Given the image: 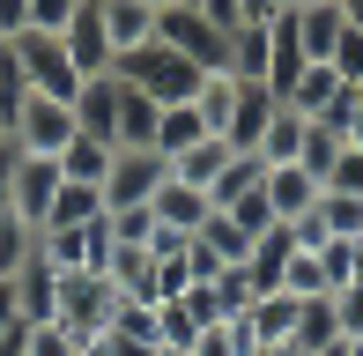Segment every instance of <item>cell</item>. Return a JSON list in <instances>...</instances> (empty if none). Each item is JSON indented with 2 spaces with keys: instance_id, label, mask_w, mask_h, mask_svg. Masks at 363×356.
I'll use <instances>...</instances> for the list:
<instances>
[{
  "instance_id": "37",
  "label": "cell",
  "mask_w": 363,
  "mask_h": 356,
  "mask_svg": "<svg viewBox=\"0 0 363 356\" xmlns=\"http://www.w3.org/2000/svg\"><path fill=\"white\" fill-rule=\"evenodd\" d=\"M319 193H356V201H363V149H341L334 164H326Z\"/></svg>"
},
{
  "instance_id": "34",
  "label": "cell",
  "mask_w": 363,
  "mask_h": 356,
  "mask_svg": "<svg viewBox=\"0 0 363 356\" xmlns=\"http://www.w3.org/2000/svg\"><path fill=\"white\" fill-rule=\"evenodd\" d=\"M104 230H111V245H148L156 238V208H111Z\"/></svg>"
},
{
  "instance_id": "33",
  "label": "cell",
  "mask_w": 363,
  "mask_h": 356,
  "mask_svg": "<svg viewBox=\"0 0 363 356\" xmlns=\"http://www.w3.org/2000/svg\"><path fill=\"white\" fill-rule=\"evenodd\" d=\"M282 289H289V297H334V289H326V267H319V252H289V267H282Z\"/></svg>"
},
{
  "instance_id": "39",
  "label": "cell",
  "mask_w": 363,
  "mask_h": 356,
  "mask_svg": "<svg viewBox=\"0 0 363 356\" xmlns=\"http://www.w3.org/2000/svg\"><path fill=\"white\" fill-rule=\"evenodd\" d=\"M23 67H15V45H0V119H15V104H23Z\"/></svg>"
},
{
  "instance_id": "24",
  "label": "cell",
  "mask_w": 363,
  "mask_h": 356,
  "mask_svg": "<svg viewBox=\"0 0 363 356\" xmlns=\"http://www.w3.org/2000/svg\"><path fill=\"white\" fill-rule=\"evenodd\" d=\"M38 252H45V230H38V223H23V216L8 208V216H0V282H15Z\"/></svg>"
},
{
  "instance_id": "16",
  "label": "cell",
  "mask_w": 363,
  "mask_h": 356,
  "mask_svg": "<svg viewBox=\"0 0 363 356\" xmlns=\"http://www.w3.org/2000/svg\"><path fill=\"white\" fill-rule=\"evenodd\" d=\"M267 208H274V223L311 216V208H319V178H311L304 164H274L267 171Z\"/></svg>"
},
{
  "instance_id": "22",
  "label": "cell",
  "mask_w": 363,
  "mask_h": 356,
  "mask_svg": "<svg viewBox=\"0 0 363 356\" xmlns=\"http://www.w3.org/2000/svg\"><path fill=\"white\" fill-rule=\"evenodd\" d=\"M341 342V319H334V297H304L296 304V334H289V356H319Z\"/></svg>"
},
{
  "instance_id": "56",
  "label": "cell",
  "mask_w": 363,
  "mask_h": 356,
  "mask_svg": "<svg viewBox=\"0 0 363 356\" xmlns=\"http://www.w3.org/2000/svg\"><path fill=\"white\" fill-rule=\"evenodd\" d=\"M334 8H341V0H334Z\"/></svg>"
},
{
  "instance_id": "26",
  "label": "cell",
  "mask_w": 363,
  "mask_h": 356,
  "mask_svg": "<svg viewBox=\"0 0 363 356\" xmlns=\"http://www.w3.org/2000/svg\"><path fill=\"white\" fill-rule=\"evenodd\" d=\"M193 141H208V126H201V111L193 104H163V119H156V156L171 164V156H186Z\"/></svg>"
},
{
  "instance_id": "28",
  "label": "cell",
  "mask_w": 363,
  "mask_h": 356,
  "mask_svg": "<svg viewBox=\"0 0 363 356\" xmlns=\"http://www.w3.org/2000/svg\"><path fill=\"white\" fill-rule=\"evenodd\" d=\"M193 111H201V126H208V134H223V126H230V111H238V74H208V82H201V96H193Z\"/></svg>"
},
{
  "instance_id": "27",
  "label": "cell",
  "mask_w": 363,
  "mask_h": 356,
  "mask_svg": "<svg viewBox=\"0 0 363 356\" xmlns=\"http://www.w3.org/2000/svg\"><path fill=\"white\" fill-rule=\"evenodd\" d=\"M216 216H223V223H238L245 238H259V230H274V208H267V178H259L252 193H230V201H216Z\"/></svg>"
},
{
  "instance_id": "8",
  "label": "cell",
  "mask_w": 363,
  "mask_h": 356,
  "mask_svg": "<svg viewBox=\"0 0 363 356\" xmlns=\"http://www.w3.org/2000/svg\"><path fill=\"white\" fill-rule=\"evenodd\" d=\"M52 193H60V164H52V156H15V171H8V208H15V216L45 230Z\"/></svg>"
},
{
  "instance_id": "46",
  "label": "cell",
  "mask_w": 363,
  "mask_h": 356,
  "mask_svg": "<svg viewBox=\"0 0 363 356\" xmlns=\"http://www.w3.org/2000/svg\"><path fill=\"white\" fill-rule=\"evenodd\" d=\"M238 15H245V23H274L282 8H274V0H238Z\"/></svg>"
},
{
  "instance_id": "40",
  "label": "cell",
  "mask_w": 363,
  "mask_h": 356,
  "mask_svg": "<svg viewBox=\"0 0 363 356\" xmlns=\"http://www.w3.org/2000/svg\"><path fill=\"white\" fill-rule=\"evenodd\" d=\"M334 319H341V334H349V342H363V282L334 289Z\"/></svg>"
},
{
  "instance_id": "10",
  "label": "cell",
  "mask_w": 363,
  "mask_h": 356,
  "mask_svg": "<svg viewBox=\"0 0 363 356\" xmlns=\"http://www.w3.org/2000/svg\"><path fill=\"white\" fill-rule=\"evenodd\" d=\"M60 45H67V60H74L82 82H89V74H111V38H104V15H96V0H82V8H74V23L60 30Z\"/></svg>"
},
{
  "instance_id": "51",
  "label": "cell",
  "mask_w": 363,
  "mask_h": 356,
  "mask_svg": "<svg viewBox=\"0 0 363 356\" xmlns=\"http://www.w3.org/2000/svg\"><path fill=\"white\" fill-rule=\"evenodd\" d=\"M319 356H349V334H341V342H334V349H319Z\"/></svg>"
},
{
  "instance_id": "54",
  "label": "cell",
  "mask_w": 363,
  "mask_h": 356,
  "mask_svg": "<svg viewBox=\"0 0 363 356\" xmlns=\"http://www.w3.org/2000/svg\"><path fill=\"white\" fill-rule=\"evenodd\" d=\"M0 149H8V119H0Z\"/></svg>"
},
{
  "instance_id": "20",
  "label": "cell",
  "mask_w": 363,
  "mask_h": 356,
  "mask_svg": "<svg viewBox=\"0 0 363 356\" xmlns=\"http://www.w3.org/2000/svg\"><path fill=\"white\" fill-rule=\"evenodd\" d=\"M111 141H96V134H74L67 149H60V178H67V186H96L104 193V178H111Z\"/></svg>"
},
{
  "instance_id": "15",
  "label": "cell",
  "mask_w": 363,
  "mask_h": 356,
  "mask_svg": "<svg viewBox=\"0 0 363 356\" xmlns=\"http://www.w3.org/2000/svg\"><path fill=\"white\" fill-rule=\"evenodd\" d=\"M296 304L304 297H289V289H267V297L245 312V327H252V342L259 356H274V349H289V334H296Z\"/></svg>"
},
{
  "instance_id": "25",
  "label": "cell",
  "mask_w": 363,
  "mask_h": 356,
  "mask_svg": "<svg viewBox=\"0 0 363 356\" xmlns=\"http://www.w3.org/2000/svg\"><path fill=\"white\" fill-rule=\"evenodd\" d=\"M82 223H104V193H96V186H67V178H60L45 230H82Z\"/></svg>"
},
{
  "instance_id": "9",
  "label": "cell",
  "mask_w": 363,
  "mask_h": 356,
  "mask_svg": "<svg viewBox=\"0 0 363 356\" xmlns=\"http://www.w3.org/2000/svg\"><path fill=\"white\" fill-rule=\"evenodd\" d=\"M274 111H282V96H274V89H259V82H238V111H230L223 141H230L238 156H259V141H267Z\"/></svg>"
},
{
  "instance_id": "44",
  "label": "cell",
  "mask_w": 363,
  "mask_h": 356,
  "mask_svg": "<svg viewBox=\"0 0 363 356\" xmlns=\"http://www.w3.org/2000/svg\"><path fill=\"white\" fill-rule=\"evenodd\" d=\"M30 30V0H0V45H15Z\"/></svg>"
},
{
  "instance_id": "14",
  "label": "cell",
  "mask_w": 363,
  "mask_h": 356,
  "mask_svg": "<svg viewBox=\"0 0 363 356\" xmlns=\"http://www.w3.org/2000/svg\"><path fill=\"white\" fill-rule=\"evenodd\" d=\"M119 74H89V82L74 89V126L82 134H96V141H111V126H119Z\"/></svg>"
},
{
  "instance_id": "50",
  "label": "cell",
  "mask_w": 363,
  "mask_h": 356,
  "mask_svg": "<svg viewBox=\"0 0 363 356\" xmlns=\"http://www.w3.org/2000/svg\"><path fill=\"white\" fill-rule=\"evenodd\" d=\"M349 260H356V282H363V238H356V245H349Z\"/></svg>"
},
{
  "instance_id": "3",
  "label": "cell",
  "mask_w": 363,
  "mask_h": 356,
  "mask_svg": "<svg viewBox=\"0 0 363 356\" xmlns=\"http://www.w3.org/2000/svg\"><path fill=\"white\" fill-rule=\"evenodd\" d=\"M15 67H23V89L30 96H60V104H74V89H82L67 45H60L52 30H23V38H15Z\"/></svg>"
},
{
  "instance_id": "5",
  "label": "cell",
  "mask_w": 363,
  "mask_h": 356,
  "mask_svg": "<svg viewBox=\"0 0 363 356\" xmlns=\"http://www.w3.org/2000/svg\"><path fill=\"white\" fill-rule=\"evenodd\" d=\"M156 45L186 52L193 67H208V74H216L223 60H230V38H223L216 23H208V15H193V8H163V15H156Z\"/></svg>"
},
{
  "instance_id": "43",
  "label": "cell",
  "mask_w": 363,
  "mask_h": 356,
  "mask_svg": "<svg viewBox=\"0 0 363 356\" xmlns=\"http://www.w3.org/2000/svg\"><path fill=\"white\" fill-rule=\"evenodd\" d=\"M23 334V304H15V282H0V349H15Z\"/></svg>"
},
{
  "instance_id": "7",
  "label": "cell",
  "mask_w": 363,
  "mask_h": 356,
  "mask_svg": "<svg viewBox=\"0 0 363 356\" xmlns=\"http://www.w3.org/2000/svg\"><path fill=\"white\" fill-rule=\"evenodd\" d=\"M45 267H52V274H104L111 267V230H104V223L45 230Z\"/></svg>"
},
{
  "instance_id": "47",
  "label": "cell",
  "mask_w": 363,
  "mask_h": 356,
  "mask_svg": "<svg viewBox=\"0 0 363 356\" xmlns=\"http://www.w3.org/2000/svg\"><path fill=\"white\" fill-rule=\"evenodd\" d=\"M8 171H15V149H0V216H8Z\"/></svg>"
},
{
  "instance_id": "23",
  "label": "cell",
  "mask_w": 363,
  "mask_h": 356,
  "mask_svg": "<svg viewBox=\"0 0 363 356\" xmlns=\"http://www.w3.org/2000/svg\"><path fill=\"white\" fill-rule=\"evenodd\" d=\"M341 89H349V82H341L334 67H304V74H296V82L282 89V111H296V119H319V111L334 104Z\"/></svg>"
},
{
  "instance_id": "42",
  "label": "cell",
  "mask_w": 363,
  "mask_h": 356,
  "mask_svg": "<svg viewBox=\"0 0 363 356\" xmlns=\"http://www.w3.org/2000/svg\"><path fill=\"white\" fill-rule=\"evenodd\" d=\"M186 8H193V15H208V23H216L223 38H230V30H245V15H238V0H186Z\"/></svg>"
},
{
  "instance_id": "18",
  "label": "cell",
  "mask_w": 363,
  "mask_h": 356,
  "mask_svg": "<svg viewBox=\"0 0 363 356\" xmlns=\"http://www.w3.org/2000/svg\"><path fill=\"white\" fill-rule=\"evenodd\" d=\"M15 304H23V327H45V319H60V274L45 267V252L15 274Z\"/></svg>"
},
{
  "instance_id": "45",
  "label": "cell",
  "mask_w": 363,
  "mask_h": 356,
  "mask_svg": "<svg viewBox=\"0 0 363 356\" xmlns=\"http://www.w3.org/2000/svg\"><path fill=\"white\" fill-rule=\"evenodd\" d=\"M341 141H349V149H363V89H356V104H349V119H341Z\"/></svg>"
},
{
  "instance_id": "19",
  "label": "cell",
  "mask_w": 363,
  "mask_h": 356,
  "mask_svg": "<svg viewBox=\"0 0 363 356\" xmlns=\"http://www.w3.org/2000/svg\"><path fill=\"white\" fill-rule=\"evenodd\" d=\"M230 156H238V149H230L223 134H208V141H193L186 156H171V178H178V186H201V193H216V178L230 171Z\"/></svg>"
},
{
  "instance_id": "38",
  "label": "cell",
  "mask_w": 363,
  "mask_h": 356,
  "mask_svg": "<svg viewBox=\"0 0 363 356\" xmlns=\"http://www.w3.org/2000/svg\"><path fill=\"white\" fill-rule=\"evenodd\" d=\"M326 67H334L349 89H363V30H341V45H334V60H326Z\"/></svg>"
},
{
  "instance_id": "1",
  "label": "cell",
  "mask_w": 363,
  "mask_h": 356,
  "mask_svg": "<svg viewBox=\"0 0 363 356\" xmlns=\"http://www.w3.org/2000/svg\"><path fill=\"white\" fill-rule=\"evenodd\" d=\"M111 74H119L126 89H141V96H156V104H193L208 82V67H193L186 52H171V45H134V52H119L111 60Z\"/></svg>"
},
{
  "instance_id": "12",
  "label": "cell",
  "mask_w": 363,
  "mask_h": 356,
  "mask_svg": "<svg viewBox=\"0 0 363 356\" xmlns=\"http://www.w3.org/2000/svg\"><path fill=\"white\" fill-rule=\"evenodd\" d=\"M223 74H238V82H259V89H267V74H274V30H267V23L230 30V60H223Z\"/></svg>"
},
{
  "instance_id": "52",
  "label": "cell",
  "mask_w": 363,
  "mask_h": 356,
  "mask_svg": "<svg viewBox=\"0 0 363 356\" xmlns=\"http://www.w3.org/2000/svg\"><path fill=\"white\" fill-rule=\"evenodd\" d=\"M148 8H156V15H163V8H186V0H148Z\"/></svg>"
},
{
  "instance_id": "6",
  "label": "cell",
  "mask_w": 363,
  "mask_h": 356,
  "mask_svg": "<svg viewBox=\"0 0 363 356\" xmlns=\"http://www.w3.org/2000/svg\"><path fill=\"white\" fill-rule=\"evenodd\" d=\"M163 178H171V164H163L156 149H119L111 156V178H104V216L111 208H148Z\"/></svg>"
},
{
  "instance_id": "32",
  "label": "cell",
  "mask_w": 363,
  "mask_h": 356,
  "mask_svg": "<svg viewBox=\"0 0 363 356\" xmlns=\"http://www.w3.org/2000/svg\"><path fill=\"white\" fill-rule=\"evenodd\" d=\"M111 334H119V342H141V349H163V334H156V304H134V297H119Z\"/></svg>"
},
{
  "instance_id": "53",
  "label": "cell",
  "mask_w": 363,
  "mask_h": 356,
  "mask_svg": "<svg viewBox=\"0 0 363 356\" xmlns=\"http://www.w3.org/2000/svg\"><path fill=\"white\" fill-rule=\"evenodd\" d=\"M274 8H282V15H289V8H304V0H274Z\"/></svg>"
},
{
  "instance_id": "41",
  "label": "cell",
  "mask_w": 363,
  "mask_h": 356,
  "mask_svg": "<svg viewBox=\"0 0 363 356\" xmlns=\"http://www.w3.org/2000/svg\"><path fill=\"white\" fill-rule=\"evenodd\" d=\"M74 8H82V0H30V30H52V38H60V30L74 23Z\"/></svg>"
},
{
  "instance_id": "13",
  "label": "cell",
  "mask_w": 363,
  "mask_h": 356,
  "mask_svg": "<svg viewBox=\"0 0 363 356\" xmlns=\"http://www.w3.org/2000/svg\"><path fill=\"white\" fill-rule=\"evenodd\" d=\"M148 208H156V223H163V230H178V238H193L208 216H216V201H208L201 186H178V178H163Z\"/></svg>"
},
{
  "instance_id": "29",
  "label": "cell",
  "mask_w": 363,
  "mask_h": 356,
  "mask_svg": "<svg viewBox=\"0 0 363 356\" xmlns=\"http://www.w3.org/2000/svg\"><path fill=\"white\" fill-rule=\"evenodd\" d=\"M304 126L311 119H296V111H274V126H267V141H259V164H296V156H304Z\"/></svg>"
},
{
  "instance_id": "35",
  "label": "cell",
  "mask_w": 363,
  "mask_h": 356,
  "mask_svg": "<svg viewBox=\"0 0 363 356\" xmlns=\"http://www.w3.org/2000/svg\"><path fill=\"white\" fill-rule=\"evenodd\" d=\"M341 149H349V141H341L334 126H319V119H311V126H304V156H296V164H304L311 178H326V164H334Z\"/></svg>"
},
{
  "instance_id": "4",
  "label": "cell",
  "mask_w": 363,
  "mask_h": 356,
  "mask_svg": "<svg viewBox=\"0 0 363 356\" xmlns=\"http://www.w3.org/2000/svg\"><path fill=\"white\" fill-rule=\"evenodd\" d=\"M111 319H119V289H111L104 274H60V327H67L74 342L111 334Z\"/></svg>"
},
{
  "instance_id": "11",
  "label": "cell",
  "mask_w": 363,
  "mask_h": 356,
  "mask_svg": "<svg viewBox=\"0 0 363 356\" xmlns=\"http://www.w3.org/2000/svg\"><path fill=\"white\" fill-rule=\"evenodd\" d=\"M289 23H296L304 60H311V67H326V60H334V45H341V30H349V15H341L334 0H304V8H289Z\"/></svg>"
},
{
  "instance_id": "55",
  "label": "cell",
  "mask_w": 363,
  "mask_h": 356,
  "mask_svg": "<svg viewBox=\"0 0 363 356\" xmlns=\"http://www.w3.org/2000/svg\"><path fill=\"white\" fill-rule=\"evenodd\" d=\"M156 356H186V349H156Z\"/></svg>"
},
{
  "instance_id": "30",
  "label": "cell",
  "mask_w": 363,
  "mask_h": 356,
  "mask_svg": "<svg viewBox=\"0 0 363 356\" xmlns=\"http://www.w3.org/2000/svg\"><path fill=\"white\" fill-rule=\"evenodd\" d=\"M156 334H163V349H193L208 327H201V312L186 297H171V304H156Z\"/></svg>"
},
{
  "instance_id": "31",
  "label": "cell",
  "mask_w": 363,
  "mask_h": 356,
  "mask_svg": "<svg viewBox=\"0 0 363 356\" xmlns=\"http://www.w3.org/2000/svg\"><path fill=\"white\" fill-rule=\"evenodd\" d=\"M186 356H259V342H252V327H245V319H223V327H208Z\"/></svg>"
},
{
  "instance_id": "21",
  "label": "cell",
  "mask_w": 363,
  "mask_h": 356,
  "mask_svg": "<svg viewBox=\"0 0 363 356\" xmlns=\"http://www.w3.org/2000/svg\"><path fill=\"white\" fill-rule=\"evenodd\" d=\"M119 89H126V82H119ZM156 119H163L156 96L126 89V96H119V126H111V149H156Z\"/></svg>"
},
{
  "instance_id": "48",
  "label": "cell",
  "mask_w": 363,
  "mask_h": 356,
  "mask_svg": "<svg viewBox=\"0 0 363 356\" xmlns=\"http://www.w3.org/2000/svg\"><path fill=\"white\" fill-rule=\"evenodd\" d=\"M341 15H349V30H363V0H341Z\"/></svg>"
},
{
  "instance_id": "36",
  "label": "cell",
  "mask_w": 363,
  "mask_h": 356,
  "mask_svg": "<svg viewBox=\"0 0 363 356\" xmlns=\"http://www.w3.org/2000/svg\"><path fill=\"white\" fill-rule=\"evenodd\" d=\"M82 342L67 327H60V319H45V327H23V356H74Z\"/></svg>"
},
{
  "instance_id": "2",
  "label": "cell",
  "mask_w": 363,
  "mask_h": 356,
  "mask_svg": "<svg viewBox=\"0 0 363 356\" xmlns=\"http://www.w3.org/2000/svg\"><path fill=\"white\" fill-rule=\"evenodd\" d=\"M74 134H82L74 104H60V96H23L15 119H8V149L15 156H52V164H60V149H67Z\"/></svg>"
},
{
  "instance_id": "49",
  "label": "cell",
  "mask_w": 363,
  "mask_h": 356,
  "mask_svg": "<svg viewBox=\"0 0 363 356\" xmlns=\"http://www.w3.org/2000/svg\"><path fill=\"white\" fill-rule=\"evenodd\" d=\"M74 356H111V342H104V334H96V342H82Z\"/></svg>"
},
{
  "instance_id": "17",
  "label": "cell",
  "mask_w": 363,
  "mask_h": 356,
  "mask_svg": "<svg viewBox=\"0 0 363 356\" xmlns=\"http://www.w3.org/2000/svg\"><path fill=\"white\" fill-rule=\"evenodd\" d=\"M96 15H104V38H111V60L134 52V45L156 38V8L148 0H96Z\"/></svg>"
}]
</instances>
